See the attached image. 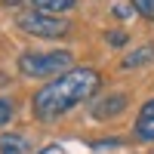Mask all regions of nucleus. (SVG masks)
Returning a JSON list of instances; mask_svg holds the SVG:
<instances>
[{"instance_id":"423d86ee","label":"nucleus","mask_w":154,"mask_h":154,"mask_svg":"<svg viewBox=\"0 0 154 154\" xmlns=\"http://www.w3.org/2000/svg\"><path fill=\"white\" fill-rule=\"evenodd\" d=\"M25 148L22 136H0V154H25Z\"/></svg>"},{"instance_id":"f257e3e1","label":"nucleus","mask_w":154,"mask_h":154,"mask_svg":"<svg viewBox=\"0 0 154 154\" xmlns=\"http://www.w3.org/2000/svg\"><path fill=\"white\" fill-rule=\"evenodd\" d=\"M99 86H102L99 71H93V68H71V71L59 74L56 80H49L43 89L34 93V102H31L34 117L43 120V123L56 120L62 114H68L74 105H80L83 99H89Z\"/></svg>"},{"instance_id":"7ed1b4c3","label":"nucleus","mask_w":154,"mask_h":154,"mask_svg":"<svg viewBox=\"0 0 154 154\" xmlns=\"http://www.w3.org/2000/svg\"><path fill=\"white\" fill-rule=\"evenodd\" d=\"M16 22H19L22 31H28L34 37H62V34H68V19H56L53 12H40V9L22 12Z\"/></svg>"},{"instance_id":"9b49d317","label":"nucleus","mask_w":154,"mask_h":154,"mask_svg":"<svg viewBox=\"0 0 154 154\" xmlns=\"http://www.w3.org/2000/svg\"><path fill=\"white\" fill-rule=\"evenodd\" d=\"M105 40H108L111 46H123V43H126V34H123V31H108Z\"/></svg>"},{"instance_id":"f03ea898","label":"nucleus","mask_w":154,"mask_h":154,"mask_svg":"<svg viewBox=\"0 0 154 154\" xmlns=\"http://www.w3.org/2000/svg\"><path fill=\"white\" fill-rule=\"evenodd\" d=\"M19 68L25 77H49V74H59L62 68L71 71V53H65V49H59V53H25L19 59Z\"/></svg>"},{"instance_id":"9d476101","label":"nucleus","mask_w":154,"mask_h":154,"mask_svg":"<svg viewBox=\"0 0 154 154\" xmlns=\"http://www.w3.org/2000/svg\"><path fill=\"white\" fill-rule=\"evenodd\" d=\"M139 120H151L154 123V99H148L142 108H139Z\"/></svg>"},{"instance_id":"0eeeda50","label":"nucleus","mask_w":154,"mask_h":154,"mask_svg":"<svg viewBox=\"0 0 154 154\" xmlns=\"http://www.w3.org/2000/svg\"><path fill=\"white\" fill-rule=\"evenodd\" d=\"M34 9H40V12H65L74 6V0H31Z\"/></svg>"},{"instance_id":"6e6552de","label":"nucleus","mask_w":154,"mask_h":154,"mask_svg":"<svg viewBox=\"0 0 154 154\" xmlns=\"http://www.w3.org/2000/svg\"><path fill=\"white\" fill-rule=\"evenodd\" d=\"M133 9H136L142 19L154 22V0H133Z\"/></svg>"},{"instance_id":"f8f14e48","label":"nucleus","mask_w":154,"mask_h":154,"mask_svg":"<svg viewBox=\"0 0 154 154\" xmlns=\"http://www.w3.org/2000/svg\"><path fill=\"white\" fill-rule=\"evenodd\" d=\"M12 117V102L9 99H0V123H6Z\"/></svg>"},{"instance_id":"39448f33","label":"nucleus","mask_w":154,"mask_h":154,"mask_svg":"<svg viewBox=\"0 0 154 154\" xmlns=\"http://www.w3.org/2000/svg\"><path fill=\"white\" fill-rule=\"evenodd\" d=\"M148 62H154V43H139L133 53L123 59V68H126V71H133V68L148 65Z\"/></svg>"},{"instance_id":"20e7f679","label":"nucleus","mask_w":154,"mask_h":154,"mask_svg":"<svg viewBox=\"0 0 154 154\" xmlns=\"http://www.w3.org/2000/svg\"><path fill=\"white\" fill-rule=\"evenodd\" d=\"M123 108H126V96L123 93H108L105 99H99L93 105V117L96 120H108V117H117Z\"/></svg>"},{"instance_id":"1a4fd4ad","label":"nucleus","mask_w":154,"mask_h":154,"mask_svg":"<svg viewBox=\"0 0 154 154\" xmlns=\"http://www.w3.org/2000/svg\"><path fill=\"white\" fill-rule=\"evenodd\" d=\"M136 133L142 139H148V142H154V123L151 120H136Z\"/></svg>"}]
</instances>
